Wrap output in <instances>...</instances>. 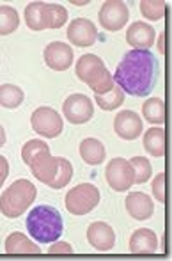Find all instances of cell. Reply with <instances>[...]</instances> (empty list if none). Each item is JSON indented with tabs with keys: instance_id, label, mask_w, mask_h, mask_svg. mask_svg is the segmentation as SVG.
Returning <instances> with one entry per match:
<instances>
[{
	"instance_id": "cell-1",
	"label": "cell",
	"mask_w": 172,
	"mask_h": 261,
	"mask_svg": "<svg viewBox=\"0 0 172 261\" xmlns=\"http://www.w3.org/2000/svg\"><path fill=\"white\" fill-rule=\"evenodd\" d=\"M114 82L130 96H148L158 80V61L151 50H130L119 62Z\"/></svg>"
},
{
	"instance_id": "cell-2",
	"label": "cell",
	"mask_w": 172,
	"mask_h": 261,
	"mask_svg": "<svg viewBox=\"0 0 172 261\" xmlns=\"http://www.w3.org/2000/svg\"><path fill=\"white\" fill-rule=\"evenodd\" d=\"M27 231L39 244H53L64 231L61 213L48 204L32 208L27 217Z\"/></svg>"
},
{
	"instance_id": "cell-3",
	"label": "cell",
	"mask_w": 172,
	"mask_h": 261,
	"mask_svg": "<svg viewBox=\"0 0 172 261\" xmlns=\"http://www.w3.org/2000/svg\"><path fill=\"white\" fill-rule=\"evenodd\" d=\"M21 158L31 167L36 179L45 185H52L59 169V156L50 155V146L39 139H32L21 149Z\"/></svg>"
},
{
	"instance_id": "cell-4",
	"label": "cell",
	"mask_w": 172,
	"mask_h": 261,
	"mask_svg": "<svg viewBox=\"0 0 172 261\" xmlns=\"http://www.w3.org/2000/svg\"><path fill=\"white\" fill-rule=\"evenodd\" d=\"M76 76L91 87L96 94H105L114 87V76L98 55L85 54L76 61Z\"/></svg>"
},
{
	"instance_id": "cell-5",
	"label": "cell",
	"mask_w": 172,
	"mask_h": 261,
	"mask_svg": "<svg viewBox=\"0 0 172 261\" xmlns=\"http://www.w3.org/2000/svg\"><path fill=\"white\" fill-rule=\"evenodd\" d=\"M36 187L28 179H16L0 196V212L9 219L23 215L36 199Z\"/></svg>"
},
{
	"instance_id": "cell-6",
	"label": "cell",
	"mask_w": 172,
	"mask_h": 261,
	"mask_svg": "<svg viewBox=\"0 0 172 261\" xmlns=\"http://www.w3.org/2000/svg\"><path fill=\"white\" fill-rule=\"evenodd\" d=\"M100 199L101 196L98 187H94L93 183H82L66 194L64 204L71 215H85L100 204Z\"/></svg>"
},
{
	"instance_id": "cell-7",
	"label": "cell",
	"mask_w": 172,
	"mask_h": 261,
	"mask_svg": "<svg viewBox=\"0 0 172 261\" xmlns=\"http://www.w3.org/2000/svg\"><path fill=\"white\" fill-rule=\"evenodd\" d=\"M31 124L36 134L48 139L59 137L62 132V117L52 107H39V109H36L31 116Z\"/></svg>"
},
{
	"instance_id": "cell-8",
	"label": "cell",
	"mask_w": 172,
	"mask_h": 261,
	"mask_svg": "<svg viewBox=\"0 0 172 261\" xmlns=\"http://www.w3.org/2000/svg\"><path fill=\"white\" fill-rule=\"evenodd\" d=\"M107 181L116 192H124V190L131 189V185L135 183V172L131 167L130 160L124 158H114L108 162L107 165Z\"/></svg>"
},
{
	"instance_id": "cell-9",
	"label": "cell",
	"mask_w": 172,
	"mask_h": 261,
	"mask_svg": "<svg viewBox=\"0 0 172 261\" xmlns=\"http://www.w3.org/2000/svg\"><path fill=\"white\" fill-rule=\"evenodd\" d=\"M130 18L128 6L121 0H107L100 9V23L105 31H121Z\"/></svg>"
},
{
	"instance_id": "cell-10",
	"label": "cell",
	"mask_w": 172,
	"mask_h": 261,
	"mask_svg": "<svg viewBox=\"0 0 172 261\" xmlns=\"http://www.w3.org/2000/svg\"><path fill=\"white\" fill-rule=\"evenodd\" d=\"M62 112H64V117H68L69 123L83 124L93 117L94 105L89 96L76 93L71 94L69 98H66L64 105H62Z\"/></svg>"
},
{
	"instance_id": "cell-11",
	"label": "cell",
	"mask_w": 172,
	"mask_h": 261,
	"mask_svg": "<svg viewBox=\"0 0 172 261\" xmlns=\"http://www.w3.org/2000/svg\"><path fill=\"white\" fill-rule=\"evenodd\" d=\"M68 39L73 46H93L98 41V31L96 25L85 18H76L69 23L68 27Z\"/></svg>"
},
{
	"instance_id": "cell-12",
	"label": "cell",
	"mask_w": 172,
	"mask_h": 261,
	"mask_svg": "<svg viewBox=\"0 0 172 261\" xmlns=\"http://www.w3.org/2000/svg\"><path fill=\"white\" fill-rule=\"evenodd\" d=\"M114 130L124 141H135L142 135L144 126H142V119L138 117L137 112L133 110H123L116 116L114 121Z\"/></svg>"
},
{
	"instance_id": "cell-13",
	"label": "cell",
	"mask_w": 172,
	"mask_h": 261,
	"mask_svg": "<svg viewBox=\"0 0 172 261\" xmlns=\"http://www.w3.org/2000/svg\"><path fill=\"white\" fill-rule=\"evenodd\" d=\"M43 57H45V62L50 69H55V71H66V69L71 66L73 62V48L66 43L55 41L50 43L48 46L43 52Z\"/></svg>"
},
{
	"instance_id": "cell-14",
	"label": "cell",
	"mask_w": 172,
	"mask_h": 261,
	"mask_svg": "<svg viewBox=\"0 0 172 261\" xmlns=\"http://www.w3.org/2000/svg\"><path fill=\"white\" fill-rule=\"evenodd\" d=\"M87 240L96 251L107 252L116 245V233L107 222H93L87 229Z\"/></svg>"
},
{
	"instance_id": "cell-15",
	"label": "cell",
	"mask_w": 172,
	"mask_h": 261,
	"mask_svg": "<svg viewBox=\"0 0 172 261\" xmlns=\"http://www.w3.org/2000/svg\"><path fill=\"white\" fill-rule=\"evenodd\" d=\"M155 29L149 23H144V21L131 23L126 32V41L130 46H133V50H149V46H153V43H155Z\"/></svg>"
},
{
	"instance_id": "cell-16",
	"label": "cell",
	"mask_w": 172,
	"mask_h": 261,
	"mask_svg": "<svg viewBox=\"0 0 172 261\" xmlns=\"http://www.w3.org/2000/svg\"><path fill=\"white\" fill-rule=\"evenodd\" d=\"M126 212L135 220H148L155 212V204H153L151 197L144 192H131L126 197Z\"/></svg>"
},
{
	"instance_id": "cell-17",
	"label": "cell",
	"mask_w": 172,
	"mask_h": 261,
	"mask_svg": "<svg viewBox=\"0 0 172 261\" xmlns=\"http://www.w3.org/2000/svg\"><path fill=\"white\" fill-rule=\"evenodd\" d=\"M130 251L133 254H155L158 251V238L151 229H137L130 238Z\"/></svg>"
},
{
	"instance_id": "cell-18",
	"label": "cell",
	"mask_w": 172,
	"mask_h": 261,
	"mask_svg": "<svg viewBox=\"0 0 172 261\" xmlns=\"http://www.w3.org/2000/svg\"><path fill=\"white\" fill-rule=\"evenodd\" d=\"M25 21L32 31H45L48 29V4L32 2L25 9Z\"/></svg>"
},
{
	"instance_id": "cell-19",
	"label": "cell",
	"mask_w": 172,
	"mask_h": 261,
	"mask_svg": "<svg viewBox=\"0 0 172 261\" xmlns=\"http://www.w3.org/2000/svg\"><path fill=\"white\" fill-rule=\"evenodd\" d=\"M7 254H39L41 249L32 240H28L23 233H13L6 238Z\"/></svg>"
},
{
	"instance_id": "cell-20",
	"label": "cell",
	"mask_w": 172,
	"mask_h": 261,
	"mask_svg": "<svg viewBox=\"0 0 172 261\" xmlns=\"http://www.w3.org/2000/svg\"><path fill=\"white\" fill-rule=\"evenodd\" d=\"M80 156L83 158V162L89 165H100L101 162L107 156V151H105V146L101 144L98 139H85L80 144Z\"/></svg>"
},
{
	"instance_id": "cell-21",
	"label": "cell",
	"mask_w": 172,
	"mask_h": 261,
	"mask_svg": "<svg viewBox=\"0 0 172 261\" xmlns=\"http://www.w3.org/2000/svg\"><path fill=\"white\" fill-rule=\"evenodd\" d=\"M144 148L153 156L160 158L165 155V130L163 128H149L144 134Z\"/></svg>"
},
{
	"instance_id": "cell-22",
	"label": "cell",
	"mask_w": 172,
	"mask_h": 261,
	"mask_svg": "<svg viewBox=\"0 0 172 261\" xmlns=\"http://www.w3.org/2000/svg\"><path fill=\"white\" fill-rule=\"evenodd\" d=\"M142 114L146 121H149L151 124H163L165 123V103L160 98H151L142 107Z\"/></svg>"
},
{
	"instance_id": "cell-23",
	"label": "cell",
	"mask_w": 172,
	"mask_h": 261,
	"mask_svg": "<svg viewBox=\"0 0 172 261\" xmlns=\"http://www.w3.org/2000/svg\"><path fill=\"white\" fill-rule=\"evenodd\" d=\"M23 91L20 87L13 86V84H4L0 86V107L6 109H18L23 103Z\"/></svg>"
},
{
	"instance_id": "cell-24",
	"label": "cell",
	"mask_w": 172,
	"mask_h": 261,
	"mask_svg": "<svg viewBox=\"0 0 172 261\" xmlns=\"http://www.w3.org/2000/svg\"><path fill=\"white\" fill-rule=\"evenodd\" d=\"M20 25V18L14 7L0 6V36L13 34Z\"/></svg>"
},
{
	"instance_id": "cell-25",
	"label": "cell",
	"mask_w": 172,
	"mask_h": 261,
	"mask_svg": "<svg viewBox=\"0 0 172 261\" xmlns=\"http://www.w3.org/2000/svg\"><path fill=\"white\" fill-rule=\"evenodd\" d=\"M94 101H96L103 110H114L124 103V93L119 89V87L114 86L108 93L96 94V96H94Z\"/></svg>"
},
{
	"instance_id": "cell-26",
	"label": "cell",
	"mask_w": 172,
	"mask_h": 261,
	"mask_svg": "<svg viewBox=\"0 0 172 261\" xmlns=\"http://www.w3.org/2000/svg\"><path fill=\"white\" fill-rule=\"evenodd\" d=\"M167 11V6L163 0H142L140 2V13L148 20H162Z\"/></svg>"
},
{
	"instance_id": "cell-27",
	"label": "cell",
	"mask_w": 172,
	"mask_h": 261,
	"mask_svg": "<svg viewBox=\"0 0 172 261\" xmlns=\"http://www.w3.org/2000/svg\"><path fill=\"white\" fill-rule=\"evenodd\" d=\"M73 178V165L69 160H66V158L59 156V169H57V174H55V179H53V183L50 185V189H64L66 185H68L69 181H71Z\"/></svg>"
},
{
	"instance_id": "cell-28",
	"label": "cell",
	"mask_w": 172,
	"mask_h": 261,
	"mask_svg": "<svg viewBox=\"0 0 172 261\" xmlns=\"http://www.w3.org/2000/svg\"><path fill=\"white\" fill-rule=\"evenodd\" d=\"M131 167H133V172H135V183L142 185L146 183L153 174V169H151V164H149L148 158L144 156H133L130 160Z\"/></svg>"
},
{
	"instance_id": "cell-29",
	"label": "cell",
	"mask_w": 172,
	"mask_h": 261,
	"mask_svg": "<svg viewBox=\"0 0 172 261\" xmlns=\"http://www.w3.org/2000/svg\"><path fill=\"white\" fill-rule=\"evenodd\" d=\"M68 20V11L59 4H48V29H61Z\"/></svg>"
},
{
	"instance_id": "cell-30",
	"label": "cell",
	"mask_w": 172,
	"mask_h": 261,
	"mask_svg": "<svg viewBox=\"0 0 172 261\" xmlns=\"http://www.w3.org/2000/svg\"><path fill=\"white\" fill-rule=\"evenodd\" d=\"M151 189H153V196L156 197V201H158V203H165V172L156 174Z\"/></svg>"
},
{
	"instance_id": "cell-31",
	"label": "cell",
	"mask_w": 172,
	"mask_h": 261,
	"mask_svg": "<svg viewBox=\"0 0 172 261\" xmlns=\"http://www.w3.org/2000/svg\"><path fill=\"white\" fill-rule=\"evenodd\" d=\"M50 254H73V247L66 242H53V245L50 247Z\"/></svg>"
},
{
	"instance_id": "cell-32",
	"label": "cell",
	"mask_w": 172,
	"mask_h": 261,
	"mask_svg": "<svg viewBox=\"0 0 172 261\" xmlns=\"http://www.w3.org/2000/svg\"><path fill=\"white\" fill-rule=\"evenodd\" d=\"M7 176H9V162L6 160V156L0 155V187L4 185Z\"/></svg>"
},
{
	"instance_id": "cell-33",
	"label": "cell",
	"mask_w": 172,
	"mask_h": 261,
	"mask_svg": "<svg viewBox=\"0 0 172 261\" xmlns=\"http://www.w3.org/2000/svg\"><path fill=\"white\" fill-rule=\"evenodd\" d=\"M4 144H6V132L0 126V146H4Z\"/></svg>"
},
{
	"instance_id": "cell-34",
	"label": "cell",
	"mask_w": 172,
	"mask_h": 261,
	"mask_svg": "<svg viewBox=\"0 0 172 261\" xmlns=\"http://www.w3.org/2000/svg\"><path fill=\"white\" fill-rule=\"evenodd\" d=\"M163 50H165V48H163V36H162V38H160V52L163 54Z\"/></svg>"
}]
</instances>
